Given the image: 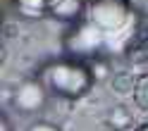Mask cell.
<instances>
[{
  "instance_id": "6da1fadb",
  "label": "cell",
  "mask_w": 148,
  "mask_h": 131,
  "mask_svg": "<svg viewBox=\"0 0 148 131\" xmlns=\"http://www.w3.org/2000/svg\"><path fill=\"white\" fill-rule=\"evenodd\" d=\"M43 76H45V81H48V86L53 91H58L67 98L84 96L91 86L88 72L81 64H74V62H55L43 72Z\"/></svg>"
},
{
  "instance_id": "7a4b0ae2",
  "label": "cell",
  "mask_w": 148,
  "mask_h": 131,
  "mask_svg": "<svg viewBox=\"0 0 148 131\" xmlns=\"http://www.w3.org/2000/svg\"><path fill=\"white\" fill-rule=\"evenodd\" d=\"M45 7L58 19H74L81 14L84 0H45Z\"/></svg>"
},
{
  "instance_id": "3957f363",
  "label": "cell",
  "mask_w": 148,
  "mask_h": 131,
  "mask_svg": "<svg viewBox=\"0 0 148 131\" xmlns=\"http://www.w3.org/2000/svg\"><path fill=\"white\" fill-rule=\"evenodd\" d=\"M134 102L148 112V74H143L134 81Z\"/></svg>"
},
{
  "instance_id": "277c9868",
  "label": "cell",
  "mask_w": 148,
  "mask_h": 131,
  "mask_svg": "<svg viewBox=\"0 0 148 131\" xmlns=\"http://www.w3.org/2000/svg\"><path fill=\"white\" fill-rule=\"evenodd\" d=\"M0 131H12V126H10V119H7L5 115L0 117Z\"/></svg>"
},
{
  "instance_id": "5b68a950",
  "label": "cell",
  "mask_w": 148,
  "mask_h": 131,
  "mask_svg": "<svg viewBox=\"0 0 148 131\" xmlns=\"http://www.w3.org/2000/svg\"><path fill=\"white\" fill-rule=\"evenodd\" d=\"M31 131H58V129L48 126V124H36V126H31Z\"/></svg>"
},
{
  "instance_id": "8992f818",
  "label": "cell",
  "mask_w": 148,
  "mask_h": 131,
  "mask_svg": "<svg viewBox=\"0 0 148 131\" xmlns=\"http://www.w3.org/2000/svg\"><path fill=\"white\" fill-rule=\"evenodd\" d=\"M136 131H148V124H143V126H138Z\"/></svg>"
}]
</instances>
